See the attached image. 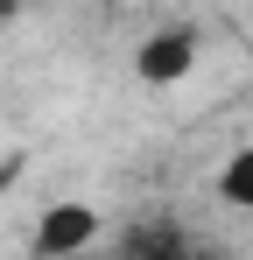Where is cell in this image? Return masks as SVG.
Listing matches in <instances>:
<instances>
[{"mask_svg":"<svg viewBox=\"0 0 253 260\" xmlns=\"http://www.w3.org/2000/svg\"><path fill=\"white\" fill-rule=\"evenodd\" d=\"M190 71H197V36H190V28H155V36H141V49H134V78H141V85L176 91Z\"/></svg>","mask_w":253,"mask_h":260,"instance_id":"obj_1","label":"cell"},{"mask_svg":"<svg viewBox=\"0 0 253 260\" xmlns=\"http://www.w3.org/2000/svg\"><path fill=\"white\" fill-rule=\"evenodd\" d=\"M91 239H99V211H91V204H49V211L36 218V239H28V246H36L42 260H64V253H84Z\"/></svg>","mask_w":253,"mask_h":260,"instance_id":"obj_2","label":"cell"},{"mask_svg":"<svg viewBox=\"0 0 253 260\" xmlns=\"http://www.w3.org/2000/svg\"><path fill=\"white\" fill-rule=\"evenodd\" d=\"M218 197L239 204V211H253V141H246V148H232V162L218 169Z\"/></svg>","mask_w":253,"mask_h":260,"instance_id":"obj_3","label":"cell"},{"mask_svg":"<svg viewBox=\"0 0 253 260\" xmlns=\"http://www.w3.org/2000/svg\"><path fill=\"white\" fill-rule=\"evenodd\" d=\"M120 246L126 253H183V232L176 225H141V232H126Z\"/></svg>","mask_w":253,"mask_h":260,"instance_id":"obj_4","label":"cell"},{"mask_svg":"<svg viewBox=\"0 0 253 260\" xmlns=\"http://www.w3.org/2000/svg\"><path fill=\"white\" fill-rule=\"evenodd\" d=\"M14 14H21V0H0V28H7V21H14Z\"/></svg>","mask_w":253,"mask_h":260,"instance_id":"obj_5","label":"cell"}]
</instances>
